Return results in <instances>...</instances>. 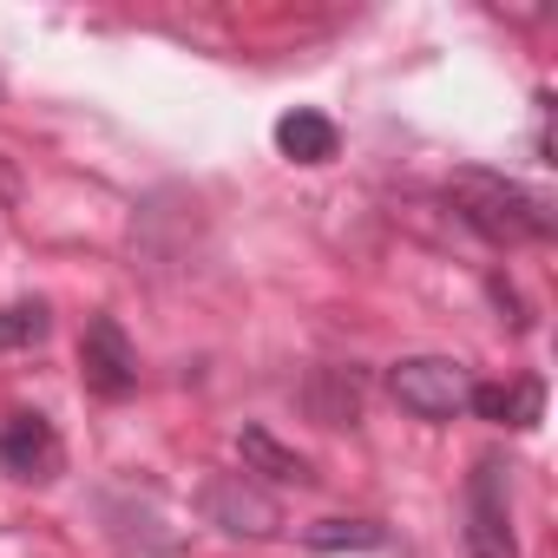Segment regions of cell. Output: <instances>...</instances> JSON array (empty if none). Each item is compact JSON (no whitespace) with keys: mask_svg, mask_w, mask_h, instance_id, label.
<instances>
[{"mask_svg":"<svg viewBox=\"0 0 558 558\" xmlns=\"http://www.w3.org/2000/svg\"><path fill=\"white\" fill-rule=\"evenodd\" d=\"M447 197H453L460 223H466L473 236L499 243V250L551 243V236H558V210H551L538 191H525L519 178H506V171L466 165V171H453V178H447Z\"/></svg>","mask_w":558,"mask_h":558,"instance_id":"cell-1","label":"cell"},{"mask_svg":"<svg viewBox=\"0 0 558 558\" xmlns=\"http://www.w3.org/2000/svg\"><path fill=\"white\" fill-rule=\"evenodd\" d=\"M466 388H473V375H466L453 355H401V362L388 368L395 408L414 414V421H427V427L460 421V414H466Z\"/></svg>","mask_w":558,"mask_h":558,"instance_id":"cell-2","label":"cell"},{"mask_svg":"<svg viewBox=\"0 0 558 558\" xmlns=\"http://www.w3.org/2000/svg\"><path fill=\"white\" fill-rule=\"evenodd\" d=\"M466 558H519L512 532V466L499 453H480L466 473Z\"/></svg>","mask_w":558,"mask_h":558,"instance_id":"cell-3","label":"cell"},{"mask_svg":"<svg viewBox=\"0 0 558 558\" xmlns=\"http://www.w3.org/2000/svg\"><path fill=\"white\" fill-rule=\"evenodd\" d=\"M197 512L230 538H276L283 532V506H276V493H263L250 473H210L197 486Z\"/></svg>","mask_w":558,"mask_h":558,"instance_id":"cell-4","label":"cell"},{"mask_svg":"<svg viewBox=\"0 0 558 558\" xmlns=\"http://www.w3.org/2000/svg\"><path fill=\"white\" fill-rule=\"evenodd\" d=\"M0 473L21 486H53L66 473V440L40 408H14L0 421Z\"/></svg>","mask_w":558,"mask_h":558,"instance_id":"cell-5","label":"cell"},{"mask_svg":"<svg viewBox=\"0 0 558 558\" xmlns=\"http://www.w3.org/2000/svg\"><path fill=\"white\" fill-rule=\"evenodd\" d=\"M80 381L99 401H132L138 395V349L119 316H93L80 336Z\"/></svg>","mask_w":558,"mask_h":558,"instance_id":"cell-6","label":"cell"},{"mask_svg":"<svg viewBox=\"0 0 558 558\" xmlns=\"http://www.w3.org/2000/svg\"><path fill=\"white\" fill-rule=\"evenodd\" d=\"M466 408H473L480 421H493V427H512V434H525V427H538V421H545V381H538V375H512V381H473V388H466Z\"/></svg>","mask_w":558,"mask_h":558,"instance_id":"cell-7","label":"cell"},{"mask_svg":"<svg viewBox=\"0 0 558 558\" xmlns=\"http://www.w3.org/2000/svg\"><path fill=\"white\" fill-rule=\"evenodd\" d=\"M276 151H283L290 165H329V158L342 151V132H336V119H329V112L296 106V112L276 119Z\"/></svg>","mask_w":558,"mask_h":558,"instance_id":"cell-8","label":"cell"},{"mask_svg":"<svg viewBox=\"0 0 558 558\" xmlns=\"http://www.w3.org/2000/svg\"><path fill=\"white\" fill-rule=\"evenodd\" d=\"M236 453H243V473H263V480H276V486H316L310 453L283 447L269 427H243V434H236Z\"/></svg>","mask_w":558,"mask_h":558,"instance_id":"cell-9","label":"cell"},{"mask_svg":"<svg viewBox=\"0 0 558 558\" xmlns=\"http://www.w3.org/2000/svg\"><path fill=\"white\" fill-rule=\"evenodd\" d=\"M310 414L323 421V427H355V414H362V375L355 368H316V381H310Z\"/></svg>","mask_w":558,"mask_h":558,"instance_id":"cell-10","label":"cell"},{"mask_svg":"<svg viewBox=\"0 0 558 558\" xmlns=\"http://www.w3.org/2000/svg\"><path fill=\"white\" fill-rule=\"evenodd\" d=\"M303 545L310 551H381L388 525H375V519H316V525H303Z\"/></svg>","mask_w":558,"mask_h":558,"instance_id":"cell-11","label":"cell"},{"mask_svg":"<svg viewBox=\"0 0 558 558\" xmlns=\"http://www.w3.org/2000/svg\"><path fill=\"white\" fill-rule=\"evenodd\" d=\"M53 336V310L40 296H21V303H0V355L14 349H40Z\"/></svg>","mask_w":558,"mask_h":558,"instance_id":"cell-12","label":"cell"},{"mask_svg":"<svg viewBox=\"0 0 558 558\" xmlns=\"http://www.w3.org/2000/svg\"><path fill=\"white\" fill-rule=\"evenodd\" d=\"M0 99H8V86H0Z\"/></svg>","mask_w":558,"mask_h":558,"instance_id":"cell-13","label":"cell"}]
</instances>
